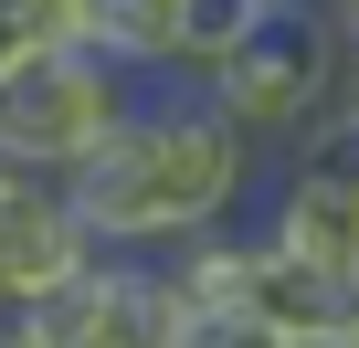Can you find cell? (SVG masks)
Wrapping results in <instances>:
<instances>
[{"mask_svg":"<svg viewBox=\"0 0 359 348\" xmlns=\"http://www.w3.org/2000/svg\"><path fill=\"white\" fill-rule=\"evenodd\" d=\"M254 169H264V137L233 127L212 106V85L158 74V95H137L116 116V137L64 190H74V211L106 253H180L191 232H222L254 201Z\"/></svg>","mask_w":359,"mask_h":348,"instance_id":"1","label":"cell"},{"mask_svg":"<svg viewBox=\"0 0 359 348\" xmlns=\"http://www.w3.org/2000/svg\"><path fill=\"white\" fill-rule=\"evenodd\" d=\"M137 95H148V74L116 64L106 43H11L0 53V158L74 180Z\"/></svg>","mask_w":359,"mask_h":348,"instance_id":"2","label":"cell"},{"mask_svg":"<svg viewBox=\"0 0 359 348\" xmlns=\"http://www.w3.org/2000/svg\"><path fill=\"white\" fill-rule=\"evenodd\" d=\"M201 85H212V106L233 127H254L264 148H285V137H306L348 95V32L327 22V0H275Z\"/></svg>","mask_w":359,"mask_h":348,"instance_id":"3","label":"cell"},{"mask_svg":"<svg viewBox=\"0 0 359 348\" xmlns=\"http://www.w3.org/2000/svg\"><path fill=\"white\" fill-rule=\"evenodd\" d=\"M327 316H338V274L306 264L296 243L254 232V306H243V337H254V348H306V337H327Z\"/></svg>","mask_w":359,"mask_h":348,"instance_id":"4","label":"cell"},{"mask_svg":"<svg viewBox=\"0 0 359 348\" xmlns=\"http://www.w3.org/2000/svg\"><path fill=\"white\" fill-rule=\"evenodd\" d=\"M264 232H275V243H296L306 264L348 274V264H359V190H338V180H306V169H285V180H275V201H264Z\"/></svg>","mask_w":359,"mask_h":348,"instance_id":"5","label":"cell"},{"mask_svg":"<svg viewBox=\"0 0 359 348\" xmlns=\"http://www.w3.org/2000/svg\"><path fill=\"white\" fill-rule=\"evenodd\" d=\"M169 274H180V295H191V316H201V337H243V306H254V232H191L169 253Z\"/></svg>","mask_w":359,"mask_h":348,"instance_id":"6","label":"cell"},{"mask_svg":"<svg viewBox=\"0 0 359 348\" xmlns=\"http://www.w3.org/2000/svg\"><path fill=\"white\" fill-rule=\"evenodd\" d=\"M264 11H275V0H169V74H191V85H201V74H212V64H222Z\"/></svg>","mask_w":359,"mask_h":348,"instance_id":"7","label":"cell"},{"mask_svg":"<svg viewBox=\"0 0 359 348\" xmlns=\"http://www.w3.org/2000/svg\"><path fill=\"white\" fill-rule=\"evenodd\" d=\"M327 337H338V348H359V264L338 274V316H327Z\"/></svg>","mask_w":359,"mask_h":348,"instance_id":"8","label":"cell"},{"mask_svg":"<svg viewBox=\"0 0 359 348\" xmlns=\"http://www.w3.org/2000/svg\"><path fill=\"white\" fill-rule=\"evenodd\" d=\"M327 22H338V32H348V43H359V0H327Z\"/></svg>","mask_w":359,"mask_h":348,"instance_id":"9","label":"cell"},{"mask_svg":"<svg viewBox=\"0 0 359 348\" xmlns=\"http://www.w3.org/2000/svg\"><path fill=\"white\" fill-rule=\"evenodd\" d=\"M338 106H359V43H348V95H338Z\"/></svg>","mask_w":359,"mask_h":348,"instance_id":"10","label":"cell"}]
</instances>
